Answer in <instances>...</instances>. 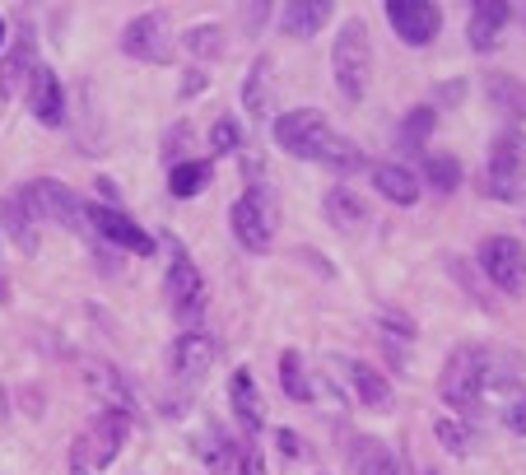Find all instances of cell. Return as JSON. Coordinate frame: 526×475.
Returning <instances> with one entry per match:
<instances>
[{
    "instance_id": "14",
    "label": "cell",
    "mask_w": 526,
    "mask_h": 475,
    "mask_svg": "<svg viewBox=\"0 0 526 475\" xmlns=\"http://www.w3.org/2000/svg\"><path fill=\"white\" fill-rule=\"evenodd\" d=\"M33 75H38V42H33V33H19V38L5 47V56H0V94L5 98H19L33 84Z\"/></svg>"
},
{
    "instance_id": "11",
    "label": "cell",
    "mask_w": 526,
    "mask_h": 475,
    "mask_svg": "<svg viewBox=\"0 0 526 475\" xmlns=\"http://www.w3.org/2000/svg\"><path fill=\"white\" fill-rule=\"evenodd\" d=\"M84 387L94 392L98 410H122V415H135V392L126 373L108 359H84Z\"/></svg>"
},
{
    "instance_id": "32",
    "label": "cell",
    "mask_w": 526,
    "mask_h": 475,
    "mask_svg": "<svg viewBox=\"0 0 526 475\" xmlns=\"http://www.w3.org/2000/svg\"><path fill=\"white\" fill-rule=\"evenodd\" d=\"M424 177L438 196H452L461 187V163L452 154H424Z\"/></svg>"
},
{
    "instance_id": "34",
    "label": "cell",
    "mask_w": 526,
    "mask_h": 475,
    "mask_svg": "<svg viewBox=\"0 0 526 475\" xmlns=\"http://www.w3.org/2000/svg\"><path fill=\"white\" fill-rule=\"evenodd\" d=\"M182 47H187L196 61H210V56L224 52V33H219V24H191L187 33H182Z\"/></svg>"
},
{
    "instance_id": "20",
    "label": "cell",
    "mask_w": 526,
    "mask_h": 475,
    "mask_svg": "<svg viewBox=\"0 0 526 475\" xmlns=\"http://www.w3.org/2000/svg\"><path fill=\"white\" fill-rule=\"evenodd\" d=\"M0 229H5V238H10L24 257H33L38 252V215L24 205V196L14 191V196H5L0 201Z\"/></svg>"
},
{
    "instance_id": "3",
    "label": "cell",
    "mask_w": 526,
    "mask_h": 475,
    "mask_svg": "<svg viewBox=\"0 0 526 475\" xmlns=\"http://www.w3.org/2000/svg\"><path fill=\"white\" fill-rule=\"evenodd\" d=\"M331 75H336V89L350 103L368 94L373 84V42H368V24L364 19H345L331 42Z\"/></svg>"
},
{
    "instance_id": "27",
    "label": "cell",
    "mask_w": 526,
    "mask_h": 475,
    "mask_svg": "<svg viewBox=\"0 0 526 475\" xmlns=\"http://www.w3.org/2000/svg\"><path fill=\"white\" fill-rule=\"evenodd\" d=\"M196 457H201L215 475H229V471H238L243 448H233V438L224 434V429H205V434L196 438Z\"/></svg>"
},
{
    "instance_id": "16",
    "label": "cell",
    "mask_w": 526,
    "mask_h": 475,
    "mask_svg": "<svg viewBox=\"0 0 526 475\" xmlns=\"http://www.w3.org/2000/svg\"><path fill=\"white\" fill-rule=\"evenodd\" d=\"M229 406H233L238 424H243V429H247L252 438H257L261 429H266V396H261L257 378H252L247 368H238V373L229 378Z\"/></svg>"
},
{
    "instance_id": "37",
    "label": "cell",
    "mask_w": 526,
    "mask_h": 475,
    "mask_svg": "<svg viewBox=\"0 0 526 475\" xmlns=\"http://www.w3.org/2000/svg\"><path fill=\"white\" fill-rule=\"evenodd\" d=\"M233 475H266V462H261L257 448H243V457H238V471Z\"/></svg>"
},
{
    "instance_id": "19",
    "label": "cell",
    "mask_w": 526,
    "mask_h": 475,
    "mask_svg": "<svg viewBox=\"0 0 526 475\" xmlns=\"http://www.w3.org/2000/svg\"><path fill=\"white\" fill-rule=\"evenodd\" d=\"M28 112L42 126H66V89L47 66H38V75L28 84Z\"/></svg>"
},
{
    "instance_id": "13",
    "label": "cell",
    "mask_w": 526,
    "mask_h": 475,
    "mask_svg": "<svg viewBox=\"0 0 526 475\" xmlns=\"http://www.w3.org/2000/svg\"><path fill=\"white\" fill-rule=\"evenodd\" d=\"M215 354H219V345H215V336L210 331H182V336L173 340V378L177 382H201L205 373H210V364H215Z\"/></svg>"
},
{
    "instance_id": "15",
    "label": "cell",
    "mask_w": 526,
    "mask_h": 475,
    "mask_svg": "<svg viewBox=\"0 0 526 475\" xmlns=\"http://www.w3.org/2000/svg\"><path fill=\"white\" fill-rule=\"evenodd\" d=\"M168 299H173V313L182 317V322H201L205 280H201V271H196V261L177 257L173 266H168Z\"/></svg>"
},
{
    "instance_id": "28",
    "label": "cell",
    "mask_w": 526,
    "mask_h": 475,
    "mask_svg": "<svg viewBox=\"0 0 526 475\" xmlns=\"http://www.w3.org/2000/svg\"><path fill=\"white\" fill-rule=\"evenodd\" d=\"M433 126H438V108H429V103H419V108L405 112L401 131H396V150L401 154H419L424 145H429Z\"/></svg>"
},
{
    "instance_id": "22",
    "label": "cell",
    "mask_w": 526,
    "mask_h": 475,
    "mask_svg": "<svg viewBox=\"0 0 526 475\" xmlns=\"http://www.w3.org/2000/svg\"><path fill=\"white\" fill-rule=\"evenodd\" d=\"M331 24V0H289L280 10V28L289 38H317Z\"/></svg>"
},
{
    "instance_id": "24",
    "label": "cell",
    "mask_w": 526,
    "mask_h": 475,
    "mask_svg": "<svg viewBox=\"0 0 526 475\" xmlns=\"http://www.w3.org/2000/svg\"><path fill=\"white\" fill-rule=\"evenodd\" d=\"M350 475H401V462H396V452L382 438H354Z\"/></svg>"
},
{
    "instance_id": "17",
    "label": "cell",
    "mask_w": 526,
    "mask_h": 475,
    "mask_svg": "<svg viewBox=\"0 0 526 475\" xmlns=\"http://www.w3.org/2000/svg\"><path fill=\"white\" fill-rule=\"evenodd\" d=\"M508 19H513V5L508 0H480L471 10V24H466V38H471V47L480 56L494 52L503 38V28H508Z\"/></svg>"
},
{
    "instance_id": "12",
    "label": "cell",
    "mask_w": 526,
    "mask_h": 475,
    "mask_svg": "<svg viewBox=\"0 0 526 475\" xmlns=\"http://www.w3.org/2000/svg\"><path fill=\"white\" fill-rule=\"evenodd\" d=\"M89 224H94L98 243H112V247H122V252H135V257L154 252V238L140 224H131L122 210H112V205H89Z\"/></svg>"
},
{
    "instance_id": "26",
    "label": "cell",
    "mask_w": 526,
    "mask_h": 475,
    "mask_svg": "<svg viewBox=\"0 0 526 475\" xmlns=\"http://www.w3.org/2000/svg\"><path fill=\"white\" fill-rule=\"evenodd\" d=\"M373 187L387 196L392 205H415L419 201V177L405 163H378L373 168Z\"/></svg>"
},
{
    "instance_id": "10",
    "label": "cell",
    "mask_w": 526,
    "mask_h": 475,
    "mask_svg": "<svg viewBox=\"0 0 526 475\" xmlns=\"http://www.w3.org/2000/svg\"><path fill=\"white\" fill-rule=\"evenodd\" d=\"M126 434H131V415H122V410H98L94 420H89V429H84L75 443L84 448L89 466H94V471H103V466L117 462V452H122Z\"/></svg>"
},
{
    "instance_id": "25",
    "label": "cell",
    "mask_w": 526,
    "mask_h": 475,
    "mask_svg": "<svg viewBox=\"0 0 526 475\" xmlns=\"http://www.w3.org/2000/svg\"><path fill=\"white\" fill-rule=\"evenodd\" d=\"M326 219H331V224H336L340 233L364 229V224H368L364 196H359L354 187H331V191H326Z\"/></svg>"
},
{
    "instance_id": "4",
    "label": "cell",
    "mask_w": 526,
    "mask_h": 475,
    "mask_svg": "<svg viewBox=\"0 0 526 475\" xmlns=\"http://www.w3.org/2000/svg\"><path fill=\"white\" fill-rule=\"evenodd\" d=\"M19 196H24V205H28V210H33L38 219H52V224H61V229L94 238V224H89V205H84L70 187H61L56 177H33V182H24V187H19Z\"/></svg>"
},
{
    "instance_id": "31",
    "label": "cell",
    "mask_w": 526,
    "mask_h": 475,
    "mask_svg": "<svg viewBox=\"0 0 526 475\" xmlns=\"http://www.w3.org/2000/svg\"><path fill=\"white\" fill-rule=\"evenodd\" d=\"M280 387H284L289 401H298V406H308L312 401V382H308V368H303V354L298 350L280 354Z\"/></svg>"
},
{
    "instance_id": "35",
    "label": "cell",
    "mask_w": 526,
    "mask_h": 475,
    "mask_svg": "<svg viewBox=\"0 0 526 475\" xmlns=\"http://www.w3.org/2000/svg\"><path fill=\"white\" fill-rule=\"evenodd\" d=\"M210 150H215V154H238V150H243V131H238V122L224 117V122L210 126Z\"/></svg>"
},
{
    "instance_id": "21",
    "label": "cell",
    "mask_w": 526,
    "mask_h": 475,
    "mask_svg": "<svg viewBox=\"0 0 526 475\" xmlns=\"http://www.w3.org/2000/svg\"><path fill=\"white\" fill-rule=\"evenodd\" d=\"M243 108L252 112V122H266L270 108H275V61H270V56H257V61L247 66Z\"/></svg>"
},
{
    "instance_id": "9",
    "label": "cell",
    "mask_w": 526,
    "mask_h": 475,
    "mask_svg": "<svg viewBox=\"0 0 526 475\" xmlns=\"http://www.w3.org/2000/svg\"><path fill=\"white\" fill-rule=\"evenodd\" d=\"M387 24L405 47H429L443 33V10L433 0H387Z\"/></svg>"
},
{
    "instance_id": "6",
    "label": "cell",
    "mask_w": 526,
    "mask_h": 475,
    "mask_svg": "<svg viewBox=\"0 0 526 475\" xmlns=\"http://www.w3.org/2000/svg\"><path fill=\"white\" fill-rule=\"evenodd\" d=\"M480 271L494 289L517 299V294H526V247L513 233H494V238L480 243Z\"/></svg>"
},
{
    "instance_id": "39",
    "label": "cell",
    "mask_w": 526,
    "mask_h": 475,
    "mask_svg": "<svg viewBox=\"0 0 526 475\" xmlns=\"http://www.w3.org/2000/svg\"><path fill=\"white\" fill-rule=\"evenodd\" d=\"M205 89V75L201 70H187V94H201Z\"/></svg>"
},
{
    "instance_id": "7",
    "label": "cell",
    "mask_w": 526,
    "mask_h": 475,
    "mask_svg": "<svg viewBox=\"0 0 526 475\" xmlns=\"http://www.w3.org/2000/svg\"><path fill=\"white\" fill-rule=\"evenodd\" d=\"M326 136H331V126H326V117L317 108H294L275 122V145L284 154H294V159H317Z\"/></svg>"
},
{
    "instance_id": "40",
    "label": "cell",
    "mask_w": 526,
    "mask_h": 475,
    "mask_svg": "<svg viewBox=\"0 0 526 475\" xmlns=\"http://www.w3.org/2000/svg\"><path fill=\"white\" fill-rule=\"evenodd\" d=\"M0 52H5V14H0Z\"/></svg>"
},
{
    "instance_id": "1",
    "label": "cell",
    "mask_w": 526,
    "mask_h": 475,
    "mask_svg": "<svg viewBox=\"0 0 526 475\" xmlns=\"http://www.w3.org/2000/svg\"><path fill=\"white\" fill-rule=\"evenodd\" d=\"M489 373H494V350L485 345H461L447 354L438 392L457 415H475L489 401Z\"/></svg>"
},
{
    "instance_id": "8",
    "label": "cell",
    "mask_w": 526,
    "mask_h": 475,
    "mask_svg": "<svg viewBox=\"0 0 526 475\" xmlns=\"http://www.w3.org/2000/svg\"><path fill=\"white\" fill-rule=\"evenodd\" d=\"M122 52L149 66H168L173 61V38H168V19L159 10L135 14L131 24L122 28Z\"/></svg>"
},
{
    "instance_id": "30",
    "label": "cell",
    "mask_w": 526,
    "mask_h": 475,
    "mask_svg": "<svg viewBox=\"0 0 526 475\" xmlns=\"http://www.w3.org/2000/svg\"><path fill=\"white\" fill-rule=\"evenodd\" d=\"M312 163H326L331 173H354V168H364V150H359L354 140H345V136H336V131H331Z\"/></svg>"
},
{
    "instance_id": "36",
    "label": "cell",
    "mask_w": 526,
    "mask_h": 475,
    "mask_svg": "<svg viewBox=\"0 0 526 475\" xmlns=\"http://www.w3.org/2000/svg\"><path fill=\"white\" fill-rule=\"evenodd\" d=\"M275 443H280L284 462H298V457H308V448H303V438H298L294 429H280V434H275Z\"/></svg>"
},
{
    "instance_id": "38",
    "label": "cell",
    "mask_w": 526,
    "mask_h": 475,
    "mask_svg": "<svg viewBox=\"0 0 526 475\" xmlns=\"http://www.w3.org/2000/svg\"><path fill=\"white\" fill-rule=\"evenodd\" d=\"M70 475H103V471H94V466H89V457H84L80 443L70 448Z\"/></svg>"
},
{
    "instance_id": "23",
    "label": "cell",
    "mask_w": 526,
    "mask_h": 475,
    "mask_svg": "<svg viewBox=\"0 0 526 475\" xmlns=\"http://www.w3.org/2000/svg\"><path fill=\"white\" fill-rule=\"evenodd\" d=\"M485 94L494 112H503L508 122H526V80H517L508 70H494V75H485Z\"/></svg>"
},
{
    "instance_id": "33",
    "label": "cell",
    "mask_w": 526,
    "mask_h": 475,
    "mask_svg": "<svg viewBox=\"0 0 526 475\" xmlns=\"http://www.w3.org/2000/svg\"><path fill=\"white\" fill-rule=\"evenodd\" d=\"M433 434H438V443H443L452 457H466V452L475 448V429L461 424L457 415H438V420H433Z\"/></svg>"
},
{
    "instance_id": "29",
    "label": "cell",
    "mask_w": 526,
    "mask_h": 475,
    "mask_svg": "<svg viewBox=\"0 0 526 475\" xmlns=\"http://www.w3.org/2000/svg\"><path fill=\"white\" fill-rule=\"evenodd\" d=\"M210 187V159H182L168 173V191H173L177 201H191V196H201Z\"/></svg>"
},
{
    "instance_id": "5",
    "label": "cell",
    "mask_w": 526,
    "mask_h": 475,
    "mask_svg": "<svg viewBox=\"0 0 526 475\" xmlns=\"http://www.w3.org/2000/svg\"><path fill=\"white\" fill-rule=\"evenodd\" d=\"M485 196L489 201H522L526 196V136L522 131H499L489 145L485 168Z\"/></svg>"
},
{
    "instance_id": "2",
    "label": "cell",
    "mask_w": 526,
    "mask_h": 475,
    "mask_svg": "<svg viewBox=\"0 0 526 475\" xmlns=\"http://www.w3.org/2000/svg\"><path fill=\"white\" fill-rule=\"evenodd\" d=\"M229 224H233V238L247 247V252H270L275 247V229H280V201H275V187L266 177H257L252 187L233 201L229 210Z\"/></svg>"
},
{
    "instance_id": "18",
    "label": "cell",
    "mask_w": 526,
    "mask_h": 475,
    "mask_svg": "<svg viewBox=\"0 0 526 475\" xmlns=\"http://www.w3.org/2000/svg\"><path fill=\"white\" fill-rule=\"evenodd\" d=\"M340 368H345L354 396L364 401V410H392L396 392H392V382H387V373H378V368L364 364V359H340Z\"/></svg>"
}]
</instances>
